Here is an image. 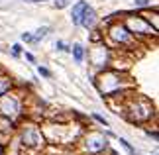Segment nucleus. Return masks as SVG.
Here are the masks:
<instances>
[{
    "mask_svg": "<svg viewBox=\"0 0 159 155\" xmlns=\"http://www.w3.org/2000/svg\"><path fill=\"white\" fill-rule=\"evenodd\" d=\"M94 22H96V14H94V10L93 8H84L83 12V16H81V20H79V24H83L84 28H93L94 26Z\"/></svg>",
    "mask_w": 159,
    "mask_h": 155,
    "instance_id": "f257e3e1",
    "label": "nucleus"
},
{
    "mask_svg": "<svg viewBox=\"0 0 159 155\" xmlns=\"http://www.w3.org/2000/svg\"><path fill=\"white\" fill-rule=\"evenodd\" d=\"M87 2H77V6L73 8V24H79V20H81V16H83V12H84V8H87Z\"/></svg>",
    "mask_w": 159,
    "mask_h": 155,
    "instance_id": "f03ea898",
    "label": "nucleus"
},
{
    "mask_svg": "<svg viewBox=\"0 0 159 155\" xmlns=\"http://www.w3.org/2000/svg\"><path fill=\"white\" fill-rule=\"evenodd\" d=\"M73 55H75L77 63H81V61H83V45H79V43H77V45L73 47Z\"/></svg>",
    "mask_w": 159,
    "mask_h": 155,
    "instance_id": "7ed1b4c3",
    "label": "nucleus"
},
{
    "mask_svg": "<svg viewBox=\"0 0 159 155\" xmlns=\"http://www.w3.org/2000/svg\"><path fill=\"white\" fill-rule=\"evenodd\" d=\"M120 144H122V145H124V147H126V149H128V151H130L132 155H136V149H134V147H132L130 144H128V141H126V139H120Z\"/></svg>",
    "mask_w": 159,
    "mask_h": 155,
    "instance_id": "20e7f679",
    "label": "nucleus"
},
{
    "mask_svg": "<svg viewBox=\"0 0 159 155\" xmlns=\"http://www.w3.org/2000/svg\"><path fill=\"white\" fill-rule=\"evenodd\" d=\"M69 2H71V0H55V6H57V8H65Z\"/></svg>",
    "mask_w": 159,
    "mask_h": 155,
    "instance_id": "39448f33",
    "label": "nucleus"
},
{
    "mask_svg": "<svg viewBox=\"0 0 159 155\" xmlns=\"http://www.w3.org/2000/svg\"><path fill=\"white\" fill-rule=\"evenodd\" d=\"M57 49H61V51H69V49H67V45L63 41H57Z\"/></svg>",
    "mask_w": 159,
    "mask_h": 155,
    "instance_id": "423d86ee",
    "label": "nucleus"
},
{
    "mask_svg": "<svg viewBox=\"0 0 159 155\" xmlns=\"http://www.w3.org/2000/svg\"><path fill=\"white\" fill-rule=\"evenodd\" d=\"M39 73H41V75H43V77H49V75H51V73H49V71H47V69H45V67H39Z\"/></svg>",
    "mask_w": 159,
    "mask_h": 155,
    "instance_id": "0eeeda50",
    "label": "nucleus"
},
{
    "mask_svg": "<svg viewBox=\"0 0 159 155\" xmlns=\"http://www.w3.org/2000/svg\"><path fill=\"white\" fill-rule=\"evenodd\" d=\"M22 39H24V41H32V35H30V34H24Z\"/></svg>",
    "mask_w": 159,
    "mask_h": 155,
    "instance_id": "6e6552de",
    "label": "nucleus"
},
{
    "mask_svg": "<svg viewBox=\"0 0 159 155\" xmlns=\"http://www.w3.org/2000/svg\"><path fill=\"white\" fill-rule=\"evenodd\" d=\"M12 51H14V55H20V45H14V47H12Z\"/></svg>",
    "mask_w": 159,
    "mask_h": 155,
    "instance_id": "1a4fd4ad",
    "label": "nucleus"
},
{
    "mask_svg": "<svg viewBox=\"0 0 159 155\" xmlns=\"http://www.w3.org/2000/svg\"><path fill=\"white\" fill-rule=\"evenodd\" d=\"M138 4L139 6H145V4H148V0H138Z\"/></svg>",
    "mask_w": 159,
    "mask_h": 155,
    "instance_id": "9d476101",
    "label": "nucleus"
},
{
    "mask_svg": "<svg viewBox=\"0 0 159 155\" xmlns=\"http://www.w3.org/2000/svg\"><path fill=\"white\" fill-rule=\"evenodd\" d=\"M34 2H43V0H34Z\"/></svg>",
    "mask_w": 159,
    "mask_h": 155,
    "instance_id": "9b49d317",
    "label": "nucleus"
}]
</instances>
